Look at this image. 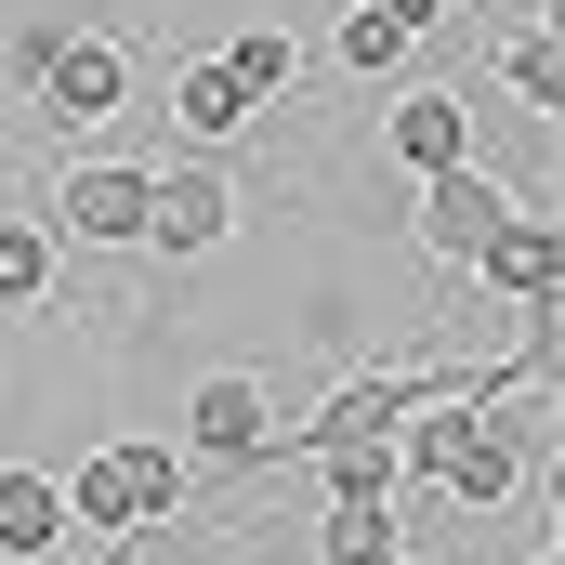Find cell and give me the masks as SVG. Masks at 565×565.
Instances as JSON below:
<instances>
[{
  "mask_svg": "<svg viewBox=\"0 0 565 565\" xmlns=\"http://www.w3.org/2000/svg\"><path fill=\"white\" fill-rule=\"evenodd\" d=\"M526 460H540V422H500L487 395H434V408L395 422V473L447 487L460 513H500V500L526 487Z\"/></svg>",
  "mask_w": 565,
  "mask_h": 565,
  "instance_id": "1",
  "label": "cell"
},
{
  "mask_svg": "<svg viewBox=\"0 0 565 565\" xmlns=\"http://www.w3.org/2000/svg\"><path fill=\"white\" fill-rule=\"evenodd\" d=\"M66 487V526L79 540H119L145 513H198V460L184 447H158V434H119V447H93L79 473H53Z\"/></svg>",
  "mask_w": 565,
  "mask_h": 565,
  "instance_id": "2",
  "label": "cell"
},
{
  "mask_svg": "<svg viewBox=\"0 0 565 565\" xmlns=\"http://www.w3.org/2000/svg\"><path fill=\"white\" fill-rule=\"evenodd\" d=\"M237 237V184H224V158L198 145V158H158V184H145V250L158 264H211Z\"/></svg>",
  "mask_w": 565,
  "mask_h": 565,
  "instance_id": "3",
  "label": "cell"
},
{
  "mask_svg": "<svg viewBox=\"0 0 565 565\" xmlns=\"http://www.w3.org/2000/svg\"><path fill=\"white\" fill-rule=\"evenodd\" d=\"M184 460H211V473H277V382L211 369V382L184 395Z\"/></svg>",
  "mask_w": 565,
  "mask_h": 565,
  "instance_id": "4",
  "label": "cell"
},
{
  "mask_svg": "<svg viewBox=\"0 0 565 565\" xmlns=\"http://www.w3.org/2000/svg\"><path fill=\"white\" fill-rule=\"evenodd\" d=\"M145 158H66V184H53V237H79V250H145Z\"/></svg>",
  "mask_w": 565,
  "mask_h": 565,
  "instance_id": "5",
  "label": "cell"
},
{
  "mask_svg": "<svg viewBox=\"0 0 565 565\" xmlns=\"http://www.w3.org/2000/svg\"><path fill=\"white\" fill-rule=\"evenodd\" d=\"M460 277L487 289V302H513V316H526V302H565V237H553V211H540V198H513Z\"/></svg>",
  "mask_w": 565,
  "mask_h": 565,
  "instance_id": "6",
  "label": "cell"
},
{
  "mask_svg": "<svg viewBox=\"0 0 565 565\" xmlns=\"http://www.w3.org/2000/svg\"><path fill=\"white\" fill-rule=\"evenodd\" d=\"M500 211H513V184H500L487 158H447V171H422V211H408V237H422L434 264H473Z\"/></svg>",
  "mask_w": 565,
  "mask_h": 565,
  "instance_id": "7",
  "label": "cell"
},
{
  "mask_svg": "<svg viewBox=\"0 0 565 565\" xmlns=\"http://www.w3.org/2000/svg\"><path fill=\"white\" fill-rule=\"evenodd\" d=\"M26 106H53L66 132H79V119H119V106H132V53H119V40H93V26H66Z\"/></svg>",
  "mask_w": 565,
  "mask_h": 565,
  "instance_id": "8",
  "label": "cell"
},
{
  "mask_svg": "<svg viewBox=\"0 0 565 565\" xmlns=\"http://www.w3.org/2000/svg\"><path fill=\"white\" fill-rule=\"evenodd\" d=\"M382 158L422 184V171H447V158H473V93H395L382 106Z\"/></svg>",
  "mask_w": 565,
  "mask_h": 565,
  "instance_id": "9",
  "label": "cell"
},
{
  "mask_svg": "<svg viewBox=\"0 0 565 565\" xmlns=\"http://www.w3.org/2000/svg\"><path fill=\"white\" fill-rule=\"evenodd\" d=\"M171 119H184L198 145H237L250 119H264V106H250V79H237V66L211 53V66H171Z\"/></svg>",
  "mask_w": 565,
  "mask_h": 565,
  "instance_id": "10",
  "label": "cell"
},
{
  "mask_svg": "<svg viewBox=\"0 0 565 565\" xmlns=\"http://www.w3.org/2000/svg\"><path fill=\"white\" fill-rule=\"evenodd\" d=\"M0 553L13 565L66 553V487H53V473H0Z\"/></svg>",
  "mask_w": 565,
  "mask_h": 565,
  "instance_id": "11",
  "label": "cell"
},
{
  "mask_svg": "<svg viewBox=\"0 0 565 565\" xmlns=\"http://www.w3.org/2000/svg\"><path fill=\"white\" fill-rule=\"evenodd\" d=\"M500 93H513L526 119H553V106H565V40H553V13L500 40Z\"/></svg>",
  "mask_w": 565,
  "mask_h": 565,
  "instance_id": "12",
  "label": "cell"
},
{
  "mask_svg": "<svg viewBox=\"0 0 565 565\" xmlns=\"http://www.w3.org/2000/svg\"><path fill=\"white\" fill-rule=\"evenodd\" d=\"M40 302H53V224L13 211L0 224V316H40Z\"/></svg>",
  "mask_w": 565,
  "mask_h": 565,
  "instance_id": "13",
  "label": "cell"
},
{
  "mask_svg": "<svg viewBox=\"0 0 565 565\" xmlns=\"http://www.w3.org/2000/svg\"><path fill=\"white\" fill-rule=\"evenodd\" d=\"M395 553V500H329L316 513V565H382Z\"/></svg>",
  "mask_w": 565,
  "mask_h": 565,
  "instance_id": "14",
  "label": "cell"
},
{
  "mask_svg": "<svg viewBox=\"0 0 565 565\" xmlns=\"http://www.w3.org/2000/svg\"><path fill=\"white\" fill-rule=\"evenodd\" d=\"M329 53H342V66H355V79H408V53H422V40H408V26H395V13H382V0H355V13H342V40H329Z\"/></svg>",
  "mask_w": 565,
  "mask_h": 565,
  "instance_id": "15",
  "label": "cell"
},
{
  "mask_svg": "<svg viewBox=\"0 0 565 565\" xmlns=\"http://www.w3.org/2000/svg\"><path fill=\"white\" fill-rule=\"evenodd\" d=\"M224 66L250 79V106H277V93H289V66H302V53H289L277 26H237V40H224Z\"/></svg>",
  "mask_w": 565,
  "mask_h": 565,
  "instance_id": "16",
  "label": "cell"
},
{
  "mask_svg": "<svg viewBox=\"0 0 565 565\" xmlns=\"http://www.w3.org/2000/svg\"><path fill=\"white\" fill-rule=\"evenodd\" d=\"M53 40H66V26H13V53H0V66H13V93H40V66H53Z\"/></svg>",
  "mask_w": 565,
  "mask_h": 565,
  "instance_id": "17",
  "label": "cell"
},
{
  "mask_svg": "<svg viewBox=\"0 0 565 565\" xmlns=\"http://www.w3.org/2000/svg\"><path fill=\"white\" fill-rule=\"evenodd\" d=\"M382 13H395L408 40H434V26H447V0H382Z\"/></svg>",
  "mask_w": 565,
  "mask_h": 565,
  "instance_id": "18",
  "label": "cell"
},
{
  "mask_svg": "<svg viewBox=\"0 0 565 565\" xmlns=\"http://www.w3.org/2000/svg\"><path fill=\"white\" fill-rule=\"evenodd\" d=\"M382 565H422V553H408V540H395V553H382Z\"/></svg>",
  "mask_w": 565,
  "mask_h": 565,
  "instance_id": "19",
  "label": "cell"
},
{
  "mask_svg": "<svg viewBox=\"0 0 565 565\" xmlns=\"http://www.w3.org/2000/svg\"><path fill=\"white\" fill-rule=\"evenodd\" d=\"M526 565H565V553H526Z\"/></svg>",
  "mask_w": 565,
  "mask_h": 565,
  "instance_id": "20",
  "label": "cell"
},
{
  "mask_svg": "<svg viewBox=\"0 0 565 565\" xmlns=\"http://www.w3.org/2000/svg\"><path fill=\"white\" fill-rule=\"evenodd\" d=\"M0 565H13V553H0Z\"/></svg>",
  "mask_w": 565,
  "mask_h": 565,
  "instance_id": "21",
  "label": "cell"
}]
</instances>
